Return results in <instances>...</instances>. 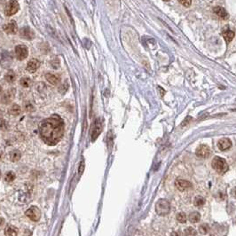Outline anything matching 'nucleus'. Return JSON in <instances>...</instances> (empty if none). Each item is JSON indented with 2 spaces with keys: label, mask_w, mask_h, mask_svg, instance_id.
Listing matches in <instances>:
<instances>
[{
  "label": "nucleus",
  "mask_w": 236,
  "mask_h": 236,
  "mask_svg": "<svg viewBox=\"0 0 236 236\" xmlns=\"http://www.w3.org/2000/svg\"><path fill=\"white\" fill-rule=\"evenodd\" d=\"M41 138L50 146L56 145L64 132V122L59 115H53L44 120L39 127Z\"/></svg>",
  "instance_id": "nucleus-1"
},
{
  "label": "nucleus",
  "mask_w": 236,
  "mask_h": 236,
  "mask_svg": "<svg viewBox=\"0 0 236 236\" xmlns=\"http://www.w3.org/2000/svg\"><path fill=\"white\" fill-rule=\"evenodd\" d=\"M211 165H212V168L215 170H217L218 173H221V174L226 172L229 169L228 164L226 162V160L223 158H220V157H215L212 160Z\"/></svg>",
  "instance_id": "nucleus-2"
},
{
  "label": "nucleus",
  "mask_w": 236,
  "mask_h": 236,
  "mask_svg": "<svg viewBox=\"0 0 236 236\" xmlns=\"http://www.w3.org/2000/svg\"><path fill=\"white\" fill-rule=\"evenodd\" d=\"M155 210H156V213L158 215L165 216L170 210V204L167 200L161 199L157 202L156 205H155Z\"/></svg>",
  "instance_id": "nucleus-3"
},
{
  "label": "nucleus",
  "mask_w": 236,
  "mask_h": 236,
  "mask_svg": "<svg viewBox=\"0 0 236 236\" xmlns=\"http://www.w3.org/2000/svg\"><path fill=\"white\" fill-rule=\"evenodd\" d=\"M20 10V4L16 0H10L4 10V14L6 16H12L17 13Z\"/></svg>",
  "instance_id": "nucleus-4"
},
{
  "label": "nucleus",
  "mask_w": 236,
  "mask_h": 236,
  "mask_svg": "<svg viewBox=\"0 0 236 236\" xmlns=\"http://www.w3.org/2000/svg\"><path fill=\"white\" fill-rule=\"evenodd\" d=\"M102 132V124L100 119H96L92 124V131H91V139L92 141L96 140V138L99 137V135L101 134Z\"/></svg>",
  "instance_id": "nucleus-5"
},
{
  "label": "nucleus",
  "mask_w": 236,
  "mask_h": 236,
  "mask_svg": "<svg viewBox=\"0 0 236 236\" xmlns=\"http://www.w3.org/2000/svg\"><path fill=\"white\" fill-rule=\"evenodd\" d=\"M26 216L32 221H38L41 217V211L37 207L32 206L26 211Z\"/></svg>",
  "instance_id": "nucleus-6"
},
{
  "label": "nucleus",
  "mask_w": 236,
  "mask_h": 236,
  "mask_svg": "<svg viewBox=\"0 0 236 236\" xmlns=\"http://www.w3.org/2000/svg\"><path fill=\"white\" fill-rule=\"evenodd\" d=\"M15 54H16V57L18 60H20V61L25 60L29 54L28 48L25 45H17L15 47Z\"/></svg>",
  "instance_id": "nucleus-7"
},
{
  "label": "nucleus",
  "mask_w": 236,
  "mask_h": 236,
  "mask_svg": "<svg viewBox=\"0 0 236 236\" xmlns=\"http://www.w3.org/2000/svg\"><path fill=\"white\" fill-rule=\"evenodd\" d=\"M211 154L209 147L206 145H201L196 149V155L201 158H208Z\"/></svg>",
  "instance_id": "nucleus-8"
},
{
  "label": "nucleus",
  "mask_w": 236,
  "mask_h": 236,
  "mask_svg": "<svg viewBox=\"0 0 236 236\" xmlns=\"http://www.w3.org/2000/svg\"><path fill=\"white\" fill-rule=\"evenodd\" d=\"M20 35L21 37H23L24 39L27 40H32L35 38V32L32 29H30V27H23L21 30H20Z\"/></svg>",
  "instance_id": "nucleus-9"
},
{
  "label": "nucleus",
  "mask_w": 236,
  "mask_h": 236,
  "mask_svg": "<svg viewBox=\"0 0 236 236\" xmlns=\"http://www.w3.org/2000/svg\"><path fill=\"white\" fill-rule=\"evenodd\" d=\"M3 30L5 33L9 34V35H13V34L17 33L18 31V26L17 23L13 21H10L8 24L4 25L3 26Z\"/></svg>",
  "instance_id": "nucleus-10"
},
{
  "label": "nucleus",
  "mask_w": 236,
  "mask_h": 236,
  "mask_svg": "<svg viewBox=\"0 0 236 236\" xmlns=\"http://www.w3.org/2000/svg\"><path fill=\"white\" fill-rule=\"evenodd\" d=\"M175 186H176V187H177L179 191H185V190L190 188V187L192 186V184H191L189 181H187V180L178 178V179L175 181Z\"/></svg>",
  "instance_id": "nucleus-11"
},
{
  "label": "nucleus",
  "mask_w": 236,
  "mask_h": 236,
  "mask_svg": "<svg viewBox=\"0 0 236 236\" xmlns=\"http://www.w3.org/2000/svg\"><path fill=\"white\" fill-rule=\"evenodd\" d=\"M12 62V57L9 53L7 52H2L0 53V65L3 67H7Z\"/></svg>",
  "instance_id": "nucleus-12"
},
{
  "label": "nucleus",
  "mask_w": 236,
  "mask_h": 236,
  "mask_svg": "<svg viewBox=\"0 0 236 236\" xmlns=\"http://www.w3.org/2000/svg\"><path fill=\"white\" fill-rule=\"evenodd\" d=\"M218 146L220 150L222 151H225V150H227L229 149L231 146H232V142L229 138H221L219 139V141L218 142Z\"/></svg>",
  "instance_id": "nucleus-13"
},
{
  "label": "nucleus",
  "mask_w": 236,
  "mask_h": 236,
  "mask_svg": "<svg viewBox=\"0 0 236 236\" xmlns=\"http://www.w3.org/2000/svg\"><path fill=\"white\" fill-rule=\"evenodd\" d=\"M222 35H223V36H224V38H225V40H226V43H230L234 39V37H235V32L232 31L229 29L228 26H226L224 28V30L222 31Z\"/></svg>",
  "instance_id": "nucleus-14"
},
{
  "label": "nucleus",
  "mask_w": 236,
  "mask_h": 236,
  "mask_svg": "<svg viewBox=\"0 0 236 236\" xmlns=\"http://www.w3.org/2000/svg\"><path fill=\"white\" fill-rule=\"evenodd\" d=\"M40 67V62L39 61H37L36 59H32L29 61L28 65H27V70L30 72V73H34L36 72L38 67Z\"/></svg>",
  "instance_id": "nucleus-15"
},
{
  "label": "nucleus",
  "mask_w": 236,
  "mask_h": 236,
  "mask_svg": "<svg viewBox=\"0 0 236 236\" xmlns=\"http://www.w3.org/2000/svg\"><path fill=\"white\" fill-rule=\"evenodd\" d=\"M213 11L218 17H220L222 19H225V20L228 19V13H227V12L226 11L225 8H223L221 6H216L213 9Z\"/></svg>",
  "instance_id": "nucleus-16"
},
{
  "label": "nucleus",
  "mask_w": 236,
  "mask_h": 236,
  "mask_svg": "<svg viewBox=\"0 0 236 236\" xmlns=\"http://www.w3.org/2000/svg\"><path fill=\"white\" fill-rule=\"evenodd\" d=\"M45 78L46 80L53 85H56L60 83V77H58L57 75H53V74H51V73H48L45 75Z\"/></svg>",
  "instance_id": "nucleus-17"
},
{
  "label": "nucleus",
  "mask_w": 236,
  "mask_h": 236,
  "mask_svg": "<svg viewBox=\"0 0 236 236\" xmlns=\"http://www.w3.org/2000/svg\"><path fill=\"white\" fill-rule=\"evenodd\" d=\"M13 96H14V90H9V91H7L6 92H4L3 94V96H2V101L4 103H6L7 104V103L11 102V101L13 98Z\"/></svg>",
  "instance_id": "nucleus-18"
},
{
  "label": "nucleus",
  "mask_w": 236,
  "mask_h": 236,
  "mask_svg": "<svg viewBox=\"0 0 236 236\" xmlns=\"http://www.w3.org/2000/svg\"><path fill=\"white\" fill-rule=\"evenodd\" d=\"M4 234L6 236H17L18 235V229L15 226H9L6 227Z\"/></svg>",
  "instance_id": "nucleus-19"
},
{
  "label": "nucleus",
  "mask_w": 236,
  "mask_h": 236,
  "mask_svg": "<svg viewBox=\"0 0 236 236\" xmlns=\"http://www.w3.org/2000/svg\"><path fill=\"white\" fill-rule=\"evenodd\" d=\"M21 155L20 151H18V150H13V151H11L10 155H9L10 160L12 162H17V161H19L20 158H21Z\"/></svg>",
  "instance_id": "nucleus-20"
},
{
  "label": "nucleus",
  "mask_w": 236,
  "mask_h": 236,
  "mask_svg": "<svg viewBox=\"0 0 236 236\" xmlns=\"http://www.w3.org/2000/svg\"><path fill=\"white\" fill-rule=\"evenodd\" d=\"M200 219H201V215H200V213L197 212V211L192 212V213L189 215V220H190V222H192V223H197V222L200 221Z\"/></svg>",
  "instance_id": "nucleus-21"
},
{
  "label": "nucleus",
  "mask_w": 236,
  "mask_h": 236,
  "mask_svg": "<svg viewBox=\"0 0 236 236\" xmlns=\"http://www.w3.org/2000/svg\"><path fill=\"white\" fill-rule=\"evenodd\" d=\"M4 78H5V80H6L7 82H9V83H13V82H14V80H15V78H16V75H15V73H14L13 70H9V71L6 73Z\"/></svg>",
  "instance_id": "nucleus-22"
},
{
  "label": "nucleus",
  "mask_w": 236,
  "mask_h": 236,
  "mask_svg": "<svg viewBox=\"0 0 236 236\" xmlns=\"http://www.w3.org/2000/svg\"><path fill=\"white\" fill-rule=\"evenodd\" d=\"M10 113L13 115H19L21 113V107L17 104H13L10 108Z\"/></svg>",
  "instance_id": "nucleus-23"
},
{
  "label": "nucleus",
  "mask_w": 236,
  "mask_h": 236,
  "mask_svg": "<svg viewBox=\"0 0 236 236\" xmlns=\"http://www.w3.org/2000/svg\"><path fill=\"white\" fill-rule=\"evenodd\" d=\"M205 203V199L202 197V196H196L195 198V201H194V204L196 206V207H201L203 204Z\"/></svg>",
  "instance_id": "nucleus-24"
},
{
  "label": "nucleus",
  "mask_w": 236,
  "mask_h": 236,
  "mask_svg": "<svg viewBox=\"0 0 236 236\" xmlns=\"http://www.w3.org/2000/svg\"><path fill=\"white\" fill-rule=\"evenodd\" d=\"M20 84L23 87H30L31 84V80L28 77H22L20 81Z\"/></svg>",
  "instance_id": "nucleus-25"
},
{
  "label": "nucleus",
  "mask_w": 236,
  "mask_h": 236,
  "mask_svg": "<svg viewBox=\"0 0 236 236\" xmlns=\"http://www.w3.org/2000/svg\"><path fill=\"white\" fill-rule=\"evenodd\" d=\"M177 220L179 223H182V224L186 223V214L184 212L178 213V215H177Z\"/></svg>",
  "instance_id": "nucleus-26"
},
{
  "label": "nucleus",
  "mask_w": 236,
  "mask_h": 236,
  "mask_svg": "<svg viewBox=\"0 0 236 236\" xmlns=\"http://www.w3.org/2000/svg\"><path fill=\"white\" fill-rule=\"evenodd\" d=\"M14 178H15V175H14L13 172L9 171V172H7V173L5 174L4 180H5L6 182H12V181H13Z\"/></svg>",
  "instance_id": "nucleus-27"
},
{
  "label": "nucleus",
  "mask_w": 236,
  "mask_h": 236,
  "mask_svg": "<svg viewBox=\"0 0 236 236\" xmlns=\"http://www.w3.org/2000/svg\"><path fill=\"white\" fill-rule=\"evenodd\" d=\"M196 235H197L196 231L192 227H188L185 230V235L186 236H196Z\"/></svg>",
  "instance_id": "nucleus-28"
},
{
  "label": "nucleus",
  "mask_w": 236,
  "mask_h": 236,
  "mask_svg": "<svg viewBox=\"0 0 236 236\" xmlns=\"http://www.w3.org/2000/svg\"><path fill=\"white\" fill-rule=\"evenodd\" d=\"M209 226L208 225H206V224H203V225H202L201 226H200V233H202V235H205V234H207L208 232H209Z\"/></svg>",
  "instance_id": "nucleus-29"
},
{
  "label": "nucleus",
  "mask_w": 236,
  "mask_h": 236,
  "mask_svg": "<svg viewBox=\"0 0 236 236\" xmlns=\"http://www.w3.org/2000/svg\"><path fill=\"white\" fill-rule=\"evenodd\" d=\"M178 1L181 4H183L186 7H189L192 3V0H178Z\"/></svg>",
  "instance_id": "nucleus-30"
},
{
  "label": "nucleus",
  "mask_w": 236,
  "mask_h": 236,
  "mask_svg": "<svg viewBox=\"0 0 236 236\" xmlns=\"http://www.w3.org/2000/svg\"><path fill=\"white\" fill-rule=\"evenodd\" d=\"M84 169V162H81V163H80V167H79V173H80V174L83 172Z\"/></svg>",
  "instance_id": "nucleus-31"
},
{
  "label": "nucleus",
  "mask_w": 236,
  "mask_h": 236,
  "mask_svg": "<svg viewBox=\"0 0 236 236\" xmlns=\"http://www.w3.org/2000/svg\"><path fill=\"white\" fill-rule=\"evenodd\" d=\"M25 107H26V110H27V111H32V110L34 109L33 106H31V105H29V106H28V105H26V106H25Z\"/></svg>",
  "instance_id": "nucleus-32"
},
{
  "label": "nucleus",
  "mask_w": 236,
  "mask_h": 236,
  "mask_svg": "<svg viewBox=\"0 0 236 236\" xmlns=\"http://www.w3.org/2000/svg\"><path fill=\"white\" fill-rule=\"evenodd\" d=\"M232 195H233V196L236 199V187L233 189V191H232Z\"/></svg>",
  "instance_id": "nucleus-33"
},
{
  "label": "nucleus",
  "mask_w": 236,
  "mask_h": 236,
  "mask_svg": "<svg viewBox=\"0 0 236 236\" xmlns=\"http://www.w3.org/2000/svg\"><path fill=\"white\" fill-rule=\"evenodd\" d=\"M4 218H0V226L4 225Z\"/></svg>",
  "instance_id": "nucleus-34"
},
{
  "label": "nucleus",
  "mask_w": 236,
  "mask_h": 236,
  "mask_svg": "<svg viewBox=\"0 0 236 236\" xmlns=\"http://www.w3.org/2000/svg\"><path fill=\"white\" fill-rule=\"evenodd\" d=\"M2 91H3V89H2V87H1V86H0V93H1V92H2Z\"/></svg>",
  "instance_id": "nucleus-35"
},
{
  "label": "nucleus",
  "mask_w": 236,
  "mask_h": 236,
  "mask_svg": "<svg viewBox=\"0 0 236 236\" xmlns=\"http://www.w3.org/2000/svg\"><path fill=\"white\" fill-rule=\"evenodd\" d=\"M163 1H169V0H163Z\"/></svg>",
  "instance_id": "nucleus-36"
},
{
  "label": "nucleus",
  "mask_w": 236,
  "mask_h": 236,
  "mask_svg": "<svg viewBox=\"0 0 236 236\" xmlns=\"http://www.w3.org/2000/svg\"><path fill=\"white\" fill-rule=\"evenodd\" d=\"M0 178H1V172H0Z\"/></svg>",
  "instance_id": "nucleus-37"
},
{
  "label": "nucleus",
  "mask_w": 236,
  "mask_h": 236,
  "mask_svg": "<svg viewBox=\"0 0 236 236\" xmlns=\"http://www.w3.org/2000/svg\"><path fill=\"white\" fill-rule=\"evenodd\" d=\"M0 156H1V155H0Z\"/></svg>",
  "instance_id": "nucleus-38"
}]
</instances>
